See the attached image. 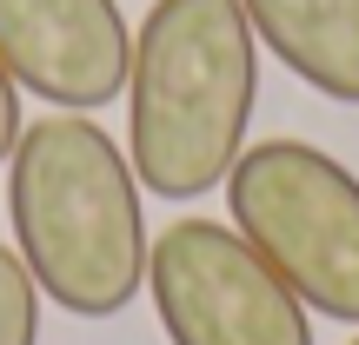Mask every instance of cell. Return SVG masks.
I'll return each mask as SVG.
<instances>
[{"label":"cell","instance_id":"cell-1","mask_svg":"<svg viewBox=\"0 0 359 345\" xmlns=\"http://www.w3.org/2000/svg\"><path fill=\"white\" fill-rule=\"evenodd\" d=\"M13 253L27 259L40 299L74 319H114L147 293V213L140 173L107 127L87 113L27 120L7 160Z\"/></svg>","mask_w":359,"mask_h":345},{"label":"cell","instance_id":"cell-2","mask_svg":"<svg viewBox=\"0 0 359 345\" xmlns=\"http://www.w3.org/2000/svg\"><path fill=\"white\" fill-rule=\"evenodd\" d=\"M259 100V40L240 0H154L127 66V160L187 206L226 186Z\"/></svg>","mask_w":359,"mask_h":345},{"label":"cell","instance_id":"cell-3","mask_svg":"<svg viewBox=\"0 0 359 345\" xmlns=\"http://www.w3.org/2000/svg\"><path fill=\"white\" fill-rule=\"evenodd\" d=\"M233 232L306 312L359 325V173L313 140H259L226 173Z\"/></svg>","mask_w":359,"mask_h":345},{"label":"cell","instance_id":"cell-4","mask_svg":"<svg viewBox=\"0 0 359 345\" xmlns=\"http://www.w3.org/2000/svg\"><path fill=\"white\" fill-rule=\"evenodd\" d=\"M147 299L173 345H313V312L233 219H173L147 253Z\"/></svg>","mask_w":359,"mask_h":345},{"label":"cell","instance_id":"cell-5","mask_svg":"<svg viewBox=\"0 0 359 345\" xmlns=\"http://www.w3.org/2000/svg\"><path fill=\"white\" fill-rule=\"evenodd\" d=\"M0 66L53 113H100L127 93V13L120 0H0Z\"/></svg>","mask_w":359,"mask_h":345},{"label":"cell","instance_id":"cell-6","mask_svg":"<svg viewBox=\"0 0 359 345\" xmlns=\"http://www.w3.org/2000/svg\"><path fill=\"white\" fill-rule=\"evenodd\" d=\"M253 40L313 93L359 106V0H240Z\"/></svg>","mask_w":359,"mask_h":345},{"label":"cell","instance_id":"cell-7","mask_svg":"<svg viewBox=\"0 0 359 345\" xmlns=\"http://www.w3.org/2000/svg\"><path fill=\"white\" fill-rule=\"evenodd\" d=\"M0 345H40V286L13 246H0Z\"/></svg>","mask_w":359,"mask_h":345},{"label":"cell","instance_id":"cell-8","mask_svg":"<svg viewBox=\"0 0 359 345\" xmlns=\"http://www.w3.org/2000/svg\"><path fill=\"white\" fill-rule=\"evenodd\" d=\"M13 140H20V87H13V73L0 66V167L13 160Z\"/></svg>","mask_w":359,"mask_h":345},{"label":"cell","instance_id":"cell-9","mask_svg":"<svg viewBox=\"0 0 359 345\" xmlns=\"http://www.w3.org/2000/svg\"><path fill=\"white\" fill-rule=\"evenodd\" d=\"M353 345H359V339H353Z\"/></svg>","mask_w":359,"mask_h":345}]
</instances>
